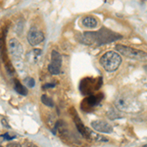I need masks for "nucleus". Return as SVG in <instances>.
I'll list each match as a JSON object with an SVG mask.
<instances>
[{"mask_svg":"<svg viewBox=\"0 0 147 147\" xmlns=\"http://www.w3.org/2000/svg\"><path fill=\"white\" fill-rule=\"evenodd\" d=\"M115 106L125 112H136L141 108L138 100L129 91H123L118 94L115 99Z\"/></svg>","mask_w":147,"mask_h":147,"instance_id":"nucleus-1","label":"nucleus"},{"mask_svg":"<svg viewBox=\"0 0 147 147\" xmlns=\"http://www.w3.org/2000/svg\"><path fill=\"white\" fill-rule=\"evenodd\" d=\"M84 37L85 40H88V44L96 42L98 44H103L106 42H111L116 38H121V35L113 32L107 28H101L99 32H84Z\"/></svg>","mask_w":147,"mask_h":147,"instance_id":"nucleus-2","label":"nucleus"},{"mask_svg":"<svg viewBox=\"0 0 147 147\" xmlns=\"http://www.w3.org/2000/svg\"><path fill=\"white\" fill-rule=\"evenodd\" d=\"M99 63L106 72L113 73L120 67L122 63V57L116 51H108L101 56Z\"/></svg>","mask_w":147,"mask_h":147,"instance_id":"nucleus-3","label":"nucleus"},{"mask_svg":"<svg viewBox=\"0 0 147 147\" xmlns=\"http://www.w3.org/2000/svg\"><path fill=\"white\" fill-rule=\"evenodd\" d=\"M116 49L119 52V54H122L123 56L127 57V58L139 61H147V53L141 50H137V49L131 48V47L125 45H122V44L116 45Z\"/></svg>","mask_w":147,"mask_h":147,"instance_id":"nucleus-4","label":"nucleus"},{"mask_svg":"<svg viewBox=\"0 0 147 147\" xmlns=\"http://www.w3.org/2000/svg\"><path fill=\"white\" fill-rule=\"evenodd\" d=\"M27 38H28V43H30V45L36 46L44 40V34L41 30H37L36 28L32 27V28H30V30L28 32Z\"/></svg>","mask_w":147,"mask_h":147,"instance_id":"nucleus-5","label":"nucleus"},{"mask_svg":"<svg viewBox=\"0 0 147 147\" xmlns=\"http://www.w3.org/2000/svg\"><path fill=\"white\" fill-rule=\"evenodd\" d=\"M8 47H9L10 54L14 59L18 60V59H21L23 57V55H24L23 45L16 38H11L10 40H9Z\"/></svg>","mask_w":147,"mask_h":147,"instance_id":"nucleus-6","label":"nucleus"},{"mask_svg":"<svg viewBox=\"0 0 147 147\" xmlns=\"http://www.w3.org/2000/svg\"><path fill=\"white\" fill-rule=\"evenodd\" d=\"M91 127L94 130L98 132H103V134H111L113 131V127L110 124L102 120H95L91 122Z\"/></svg>","mask_w":147,"mask_h":147,"instance_id":"nucleus-7","label":"nucleus"},{"mask_svg":"<svg viewBox=\"0 0 147 147\" xmlns=\"http://www.w3.org/2000/svg\"><path fill=\"white\" fill-rule=\"evenodd\" d=\"M82 24L84 27L87 28H94L97 26V20L91 16H86L82 20Z\"/></svg>","mask_w":147,"mask_h":147,"instance_id":"nucleus-8","label":"nucleus"},{"mask_svg":"<svg viewBox=\"0 0 147 147\" xmlns=\"http://www.w3.org/2000/svg\"><path fill=\"white\" fill-rule=\"evenodd\" d=\"M86 138L90 139V140H93L95 142H107L108 139L106 137L100 136V134H97L95 132L91 131L90 129H87V137Z\"/></svg>","mask_w":147,"mask_h":147,"instance_id":"nucleus-9","label":"nucleus"},{"mask_svg":"<svg viewBox=\"0 0 147 147\" xmlns=\"http://www.w3.org/2000/svg\"><path fill=\"white\" fill-rule=\"evenodd\" d=\"M50 63L61 68V65H62V56H61V54L59 53V52H57L56 50H53L51 52V62Z\"/></svg>","mask_w":147,"mask_h":147,"instance_id":"nucleus-10","label":"nucleus"},{"mask_svg":"<svg viewBox=\"0 0 147 147\" xmlns=\"http://www.w3.org/2000/svg\"><path fill=\"white\" fill-rule=\"evenodd\" d=\"M14 87H15V90L17 91L19 94H21V95L26 96L28 94V89L17 80H15V82H14Z\"/></svg>","mask_w":147,"mask_h":147,"instance_id":"nucleus-11","label":"nucleus"},{"mask_svg":"<svg viewBox=\"0 0 147 147\" xmlns=\"http://www.w3.org/2000/svg\"><path fill=\"white\" fill-rule=\"evenodd\" d=\"M41 55V50L40 49H34L32 52L28 54V59L32 63L36 62V59Z\"/></svg>","mask_w":147,"mask_h":147,"instance_id":"nucleus-12","label":"nucleus"},{"mask_svg":"<svg viewBox=\"0 0 147 147\" xmlns=\"http://www.w3.org/2000/svg\"><path fill=\"white\" fill-rule=\"evenodd\" d=\"M41 102L47 107H53L54 106V102L49 96H47L46 94H42L41 95Z\"/></svg>","mask_w":147,"mask_h":147,"instance_id":"nucleus-13","label":"nucleus"},{"mask_svg":"<svg viewBox=\"0 0 147 147\" xmlns=\"http://www.w3.org/2000/svg\"><path fill=\"white\" fill-rule=\"evenodd\" d=\"M60 70H61L60 67L53 65V64H51V63L48 65V72L50 73L51 75H54V76L59 75V74H60Z\"/></svg>","mask_w":147,"mask_h":147,"instance_id":"nucleus-14","label":"nucleus"},{"mask_svg":"<svg viewBox=\"0 0 147 147\" xmlns=\"http://www.w3.org/2000/svg\"><path fill=\"white\" fill-rule=\"evenodd\" d=\"M109 113H112V115H107L111 120H116V119H119L120 118V115L117 113V111L111 110V111H109Z\"/></svg>","mask_w":147,"mask_h":147,"instance_id":"nucleus-15","label":"nucleus"},{"mask_svg":"<svg viewBox=\"0 0 147 147\" xmlns=\"http://www.w3.org/2000/svg\"><path fill=\"white\" fill-rule=\"evenodd\" d=\"M22 147H38V146L35 145L34 142H32V141H25L22 144Z\"/></svg>","mask_w":147,"mask_h":147,"instance_id":"nucleus-16","label":"nucleus"},{"mask_svg":"<svg viewBox=\"0 0 147 147\" xmlns=\"http://www.w3.org/2000/svg\"><path fill=\"white\" fill-rule=\"evenodd\" d=\"M2 137H4V139H6V140H12L15 138V136H10V134H2Z\"/></svg>","mask_w":147,"mask_h":147,"instance_id":"nucleus-17","label":"nucleus"},{"mask_svg":"<svg viewBox=\"0 0 147 147\" xmlns=\"http://www.w3.org/2000/svg\"><path fill=\"white\" fill-rule=\"evenodd\" d=\"M27 84H28V87H34V79H27Z\"/></svg>","mask_w":147,"mask_h":147,"instance_id":"nucleus-18","label":"nucleus"},{"mask_svg":"<svg viewBox=\"0 0 147 147\" xmlns=\"http://www.w3.org/2000/svg\"><path fill=\"white\" fill-rule=\"evenodd\" d=\"M5 68H6L7 72L10 74V75H13L14 72H15V70L13 69V67H12V66H9L8 64H6V65H5Z\"/></svg>","mask_w":147,"mask_h":147,"instance_id":"nucleus-19","label":"nucleus"},{"mask_svg":"<svg viewBox=\"0 0 147 147\" xmlns=\"http://www.w3.org/2000/svg\"><path fill=\"white\" fill-rule=\"evenodd\" d=\"M6 147H22V144L17 143V142H10V143L7 144Z\"/></svg>","mask_w":147,"mask_h":147,"instance_id":"nucleus-20","label":"nucleus"},{"mask_svg":"<svg viewBox=\"0 0 147 147\" xmlns=\"http://www.w3.org/2000/svg\"><path fill=\"white\" fill-rule=\"evenodd\" d=\"M1 124L3 125L5 127H7V129H9V127H10V125H9V124L7 123V121H6V118H4V117L1 118Z\"/></svg>","mask_w":147,"mask_h":147,"instance_id":"nucleus-21","label":"nucleus"},{"mask_svg":"<svg viewBox=\"0 0 147 147\" xmlns=\"http://www.w3.org/2000/svg\"><path fill=\"white\" fill-rule=\"evenodd\" d=\"M55 85H56V84H46L42 87H43V88H51V87H54Z\"/></svg>","mask_w":147,"mask_h":147,"instance_id":"nucleus-22","label":"nucleus"},{"mask_svg":"<svg viewBox=\"0 0 147 147\" xmlns=\"http://www.w3.org/2000/svg\"><path fill=\"white\" fill-rule=\"evenodd\" d=\"M144 68H145V70L147 71V66H146V67H144Z\"/></svg>","mask_w":147,"mask_h":147,"instance_id":"nucleus-23","label":"nucleus"},{"mask_svg":"<svg viewBox=\"0 0 147 147\" xmlns=\"http://www.w3.org/2000/svg\"><path fill=\"white\" fill-rule=\"evenodd\" d=\"M1 147H2V146H1Z\"/></svg>","mask_w":147,"mask_h":147,"instance_id":"nucleus-24","label":"nucleus"}]
</instances>
